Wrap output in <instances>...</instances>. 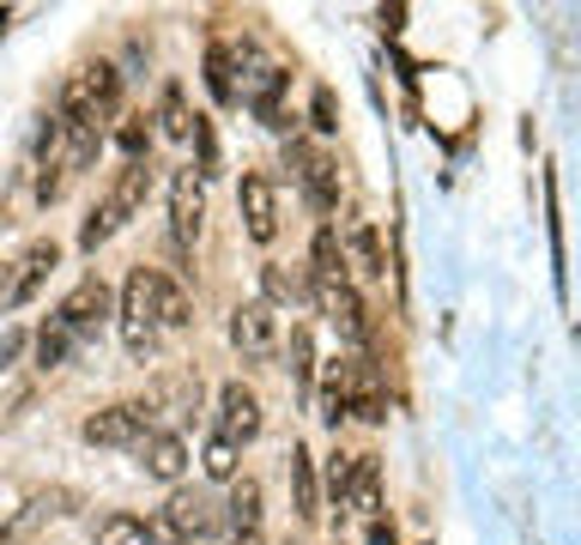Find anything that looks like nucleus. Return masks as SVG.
Segmentation results:
<instances>
[{
	"instance_id": "nucleus-1",
	"label": "nucleus",
	"mask_w": 581,
	"mask_h": 545,
	"mask_svg": "<svg viewBox=\"0 0 581 545\" xmlns=\"http://www.w3.org/2000/svg\"><path fill=\"white\" fill-rule=\"evenodd\" d=\"M146 188H152V171L146 164H122L115 171V182L103 188V200L92 206V218H85V230H80V249H97V243H110L115 230L127 225V218L146 206Z\"/></svg>"
},
{
	"instance_id": "nucleus-2",
	"label": "nucleus",
	"mask_w": 581,
	"mask_h": 545,
	"mask_svg": "<svg viewBox=\"0 0 581 545\" xmlns=\"http://www.w3.org/2000/svg\"><path fill=\"white\" fill-rule=\"evenodd\" d=\"M115 321H122V346L127 358L146 363L152 352H158V309H152V267H134L122 285V304H115Z\"/></svg>"
},
{
	"instance_id": "nucleus-3",
	"label": "nucleus",
	"mask_w": 581,
	"mask_h": 545,
	"mask_svg": "<svg viewBox=\"0 0 581 545\" xmlns=\"http://www.w3.org/2000/svg\"><path fill=\"white\" fill-rule=\"evenodd\" d=\"M152 419H158L152 400H115V407H103V412L85 419V443L92 449H146Z\"/></svg>"
},
{
	"instance_id": "nucleus-4",
	"label": "nucleus",
	"mask_w": 581,
	"mask_h": 545,
	"mask_svg": "<svg viewBox=\"0 0 581 545\" xmlns=\"http://www.w3.org/2000/svg\"><path fill=\"white\" fill-rule=\"evenodd\" d=\"M55 261H61L55 237L24 243V249L12 255L7 267H0V316H7V309H19V304H31V297H37V285H43L49 272H55Z\"/></svg>"
},
{
	"instance_id": "nucleus-5",
	"label": "nucleus",
	"mask_w": 581,
	"mask_h": 545,
	"mask_svg": "<svg viewBox=\"0 0 581 545\" xmlns=\"http://www.w3.org/2000/svg\"><path fill=\"white\" fill-rule=\"evenodd\" d=\"M230 346H237L242 358H273L279 352V316H273L267 297L230 309Z\"/></svg>"
},
{
	"instance_id": "nucleus-6",
	"label": "nucleus",
	"mask_w": 581,
	"mask_h": 545,
	"mask_svg": "<svg viewBox=\"0 0 581 545\" xmlns=\"http://www.w3.org/2000/svg\"><path fill=\"white\" fill-rule=\"evenodd\" d=\"M218 436H230L237 449L261 436V394H255L249 382H225L218 388Z\"/></svg>"
},
{
	"instance_id": "nucleus-7",
	"label": "nucleus",
	"mask_w": 581,
	"mask_h": 545,
	"mask_svg": "<svg viewBox=\"0 0 581 545\" xmlns=\"http://www.w3.org/2000/svg\"><path fill=\"white\" fill-rule=\"evenodd\" d=\"M286 85H291L286 68H273V61H255V68L242 73V103H249V110L261 115L267 127H286Z\"/></svg>"
},
{
	"instance_id": "nucleus-8",
	"label": "nucleus",
	"mask_w": 581,
	"mask_h": 545,
	"mask_svg": "<svg viewBox=\"0 0 581 545\" xmlns=\"http://www.w3.org/2000/svg\"><path fill=\"white\" fill-rule=\"evenodd\" d=\"M291 164H297V182H303L309 206H315V213H333V206H340V171H333L328 152H315V146H303V140H291Z\"/></svg>"
},
{
	"instance_id": "nucleus-9",
	"label": "nucleus",
	"mask_w": 581,
	"mask_h": 545,
	"mask_svg": "<svg viewBox=\"0 0 581 545\" xmlns=\"http://www.w3.org/2000/svg\"><path fill=\"white\" fill-rule=\"evenodd\" d=\"M200 218H206V182H200V171H176V182H170V237H176V249H194Z\"/></svg>"
},
{
	"instance_id": "nucleus-10",
	"label": "nucleus",
	"mask_w": 581,
	"mask_h": 545,
	"mask_svg": "<svg viewBox=\"0 0 581 545\" xmlns=\"http://www.w3.org/2000/svg\"><path fill=\"white\" fill-rule=\"evenodd\" d=\"M237 206H242V225H249L255 243L279 237V194H273V182H267L261 171H249L237 182Z\"/></svg>"
},
{
	"instance_id": "nucleus-11",
	"label": "nucleus",
	"mask_w": 581,
	"mask_h": 545,
	"mask_svg": "<svg viewBox=\"0 0 581 545\" xmlns=\"http://www.w3.org/2000/svg\"><path fill=\"white\" fill-rule=\"evenodd\" d=\"M225 527H230V545H267V510H261V485H255V479L230 485Z\"/></svg>"
},
{
	"instance_id": "nucleus-12",
	"label": "nucleus",
	"mask_w": 581,
	"mask_h": 545,
	"mask_svg": "<svg viewBox=\"0 0 581 545\" xmlns=\"http://www.w3.org/2000/svg\"><path fill=\"white\" fill-rule=\"evenodd\" d=\"M164 522H170L183 539H206V534H218L225 510H218V503L206 497V491H176V497L164 503Z\"/></svg>"
},
{
	"instance_id": "nucleus-13",
	"label": "nucleus",
	"mask_w": 581,
	"mask_h": 545,
	"mask_svg": "<svg viewBox=\"0 0 581 545\" xmlns=\"http://www.w3.org/2000/svg\"><path fill=\"white\" fill-rule=\"evenodd\" d=\"M315 297L333 321H340L345 340H370V321H364V297L352 291V279H315Z\"/></svg>"
},
{
	"instance_id": "nucleus-14",
	"label": "nucleus",
	"mask_w": 581,
	"mask_h": 545,
	"mask_svg": "<svg viewBox=\"0 0 581 545\" xmlns=\"http://www.w3.org/2000/svg\"><path fill=\"white\" fill-rule=\"evenodd\" d=\"M110 304H115V297H110V285H103V279H80V285L68 291V304L55 309V316L68 321V328L80 333V340H85V333H92L103 316H110Z\"/></svg>"
},
{
	"instance_id": "nucleus-15",
	"label": "nucleus",
	"mask_w": 581,
	"mask_h": 545,
	"mask_svg": "<svg viewBox=\"0 0 581 545\" xmlns=\"http://www.w3.org/2000/svg\"><path fill=\"white\" fill-rule=\"evenodd\" d=\"M146 454V473L158 479V485H176V479L188 473V443H183V431H152V443L139 449Z\"/></svg>"
},
{
	"instance_id": "nucleus-16",
	"label": "nucleus",
	"mask_w": 581,
	"mask_h": 545,
	"mask_svg": "<svg viewBox=\"0 0 581 545\" xmlns=\"http://www.w3.org/2000/svg\"><path fill=\"white\" fill-rule=\"evenodd\" d=\"M103 152V122H61V176L68 171H85V164H92Z\"/></svg>"
},
{
	"instance_id": "nucleus-17",
	"label": "nucleus",
	"mask_w": 581,
	"mask_h": 545,
	"mask_svg": "<svg viewBox=\"0 0 581 545\" xmlns=\"http://www.w3.org/2000/svg\"><path fill=\"white\" fill-rule=\"evenodd\" d=\"M345 261L364 272V279H387V255H382L376 225H364V218H357V225L345 230Z\"/></svg>"
},
{
	"instance_id": "nucleus-18",
	"label": "nucleus",
	"mask_w": 581,
	"mask_h": 545,
	"mask_svg": "<svg viewBox=\"0 0 581 545\" xmlns=\"http://www.w3.org/2000/svg\"><path fill=\"white\" fill-rule=\"evenodd\" d=\"M345 510L370 515V522L382 515V461H376V454H357V473H352V491H345Z\"/></svg>"
},
{
	"instance_id": "nucleus-19",
	"label": "nucleus",
	"mask_w": 581,
	"mask_h": 545,
	"mask_svg": "<svg viewBox=\"0 0 581 545\" xmlns=\"http://www.w3.org/2000/svg\"><path fill=\"white\" fill-rule=\"evenodd\" d=\"M261 291H267V304H303L309 291H315V279H309V272H291L286 261H267L261 267Z\"/></svg>"
},
{
	"instance_id": "nucleus-20",
	"label": "nucleus",
	"mask_w": 581,
	"mask_h": 545,
	"mask_svg": "<svg viewBox=\"0 0 581 545\" xmlns=\"http://www.w3.org/2000/svg\"><path fill=\"white\" fill-rule=\"evenodd\" d=\"M345 388H352V412L364 424H382L387 419V394H382L376 370H364V363H357V370H345Z\"/></svg>"
},
{
	"instance_id": "nucleus-21",
	"label": "nucleus",
	"mask_w": 581,
	"mask_h": 545,
	"mask_svg": "<svg viewBox=\"0 0 581 545\" xmlns=\"http://www.w3.org/2000/svg\"><path fill=\"white\" fill-rule=\"evenodd\" d=\"M152 309H158V328H188L194 321L188 291L170 279V272H152Z\"/></svg>"
},
{
	"instance_id": "nucleus-22",
	"label": "nucleus",
	"mask_w": 581,
	"mask_h": 545,
	"mask_svg": "<svg viewBox=\"0 0 581 545\" xmlns=\"http://www.w3.org/2000/svg\"><path fill=\"white\" fill-rule=\"evenodd\" d=\"M345 243H340V230L333 225H321L315 230V249H309V279H345Z\"/></svg>"
},
{
	"instance_id": "nucleus-23",
	"label": "nucleus",
	"mask_w": 581,
	"mask_h": 545,
	"mask_svg": "<svg viewBox=\"0 0 581 545\" xmlns=\"http://www.w3.org/2000/svg\"><path fill=\"white\" fill-rule=\"evenodd\" d=\"M546 230H551V279L558 297L570 291V255H563V218H558V176H546Z\"/></svg>"
},
{
	"instance_id": "nucleus-24",
	"label": "nucleus",
	"mask_w": 581,
	"mask_h": 545,
	"mask_svg": "<svg viewBox=\"0 0 581 545\" xmlns=\"http://www.w3.org/2000/svg\"><path fill=\"white\" fill-rule=\"evenodd\" d=\"M73 346H80V333L68 328V321L61 316H49L43 328H37V363H43V370H55V363H68L73 358Z\"/></svg>"
},
{
	"instance_id": "nucleus-25",
	"label": "nucleus",
	"mask_w": 581,
	"mask_h": 545,
	"mask_svg": "<svg viewBox=\"0 0 581 545\" xmlns=\"http://www.w3.org/2000/svg\"><path fill=\"white\" fill-rule=\"evenodd\" d=\"M291 491H297V515H303V522H315V515H321V497H315V461H309L303 443L291 449Z\"/></svg>"
},
{
	"instance_id": "nucleus-26",
	"label": "nucleus",
	"mask_w": 581,
	"mask_h": 545,
	"mask_svg": "<svg viewBox=\"0 0 581 545\" xmlns=\"http://www.w3.org/2000/svg\"><path fill=\"white\" fill-rule=\"evenodd\" d=\"M158 127L170 140H194V127H200V115H188V97L183 85H164V103H158Z\"/></svg>"
},
{
	"instance_id": "nucleus-27",
	"label": "nucleus",
	"mask_w": 581,
	"mask_h": 545,
	"mask_svg": "<svg viewBox=\"0 0 581 545\" xmlns=\"http://www.w3.org/2000/svg\"><path fill=\"white\" fill-rule=\"evenodd\" d=\"M206 91H212L225 110H230V103H242V85L230 80V49H225V43L206 49Z\"/></svg>"
},
{
	"instance_id": "nucleus-28",
	"label": "nucleus",
	"mask_w": 581,
	"mask_h": 545,
	"mask_svg": "<svg viewBox=\"0 0 581 545\" xmlns=\"http://www.w3.org/2000/svg\"><path fill=\"white\" fill-rule=\"evenodd\" d=\"M97 545H152V522H139V515H103L97 522Z\"/></svg>"
},
{
	"instance_id": "nucleus-29",
	"label": "nucleus",
	"mask_w": 581,
	"mask_h": 545,
	"mask_svg": "<svg viewBox=\"0 0 581 545\" xmlns=\"http://www.w3.org/2000/svg\"><path fill=\"white\" fill-rule=\"evenodd\" d=\"M200 466H206V479H218V485H225V479H237V466H242V449L230 443V436H206V449H200Z\"/></svg>"
},
{
	"instance_id": "nucleus-30",
	"label": "nucleus",
	"mask_w": 581,
	"mask_h": 545,
	"mask_svg": "<svg viewBox=\"0 0 581 545\" xmlns=\"http://www.w3.org/2000/svg\"><path fill=\"white\" fill-rule=\"evenodd\" d=\"M146 146H152V115H122L115 122V152L127 164H146Z\"/></svg>"
},
{
	"instance_id": "nucleus-31",
	"label": "nucleus",
	"mask_w": 581,
	"mask_h": 545,
	"mask_svg": "<svg viewBox=\"0 0 581 545\" xmlns=\"http://www.w3.org/2000/svg\"><path fill=\"white\" fill-rule=\"evenodd\" d=\"M291 382L303 388V394L315 388V333H309L303 321L291 328Z\"/></svg>"
},
{
	"instance_id": "nucleus-32",
	"label": "nucleus",
	"mask_w": 581,
	"mask_h": 545,
	"mask_svg": "<svg viewBox=\"0 0 581 545\" xmlns=\"http://www.w3.org/2000/svg\"><path fill=\"white\" fill-rule=\"evenodd\" d=\"M321 419L340 431L345 419H352V388H345V370H333L328 376V388H321Z\"/></svg>"
},
{
	"instance_id": "nucleus-33",
	"label": "nucleus",
	"mask_w": 581,
	"mask_h": 545,
	"mask_svg": "<svg viewBox=\"0 0 581 545\" xmlns=\"http://www.w3.org/2000/svg\"><path fill=\"white\" fill-rule=\"evenodd\" d=\"M309 122H315V134H340V97H333L328 85H315V103H309Z\"/></svg>"
},
{
	"instance_id": "nucleus-34",
	"label": "nucleus",
	"mask_w": 581,
	"mask_h": 545,
	"mask_svg": "<svg viewBox=\"0 0 581 545\" xmlns=\"http://www.w3.org/2000/svg\"><path fill=\"white\" fill-rule=\"evenodd\" d=\"M352 473H357V454H333V461H328V491H333V503H345V491H352Z\"/></svg>"
},
{
	"instance_id": "nucleus-35",
	"label": "nucleus",
	"mask_w": 581,
	"mask_h": 545,
	"mask_svg": "<svg viewBox=\"0 0 581 545\" xmlns=\"http://www.w3.org/2000/svg\"><path fill=\"white\" fill-rule=\"evenodd\" d=\"M194 146H200V182L218 176V140H212V122L200 115V127H194Z\"/></svg>"
},
{
	"instance_id": "nucleus-36",
	"label": "nucleus",
	"mask_w": 581,
	"mask_h": 545,
	"mask_svg": "<svg viewBox=\"0 0 581 545\" xmlns=\"http://www.w3.org/2000/svg\"><path fill=\"white\" fill-rule=\"evenodd\" d=\"M19 346H24V333H0V370H7L12 358H19Z\"/></svg>"
},
{
	"instance_id": "nucleus-37",
	"label": "nucleus",
	"mask_w": 581,
	"mask_h": 545,
	"mask_svg": "<svg viewBox=\"0 0 581 545\" xmlns=\"http://www.w3.org/2000/svg\"><path fill=\"white\" fill-rule=\"evenodd\" d=\"M0 545H7V539H0Z\"/></svg>"
}]
</instances>
